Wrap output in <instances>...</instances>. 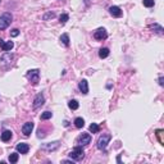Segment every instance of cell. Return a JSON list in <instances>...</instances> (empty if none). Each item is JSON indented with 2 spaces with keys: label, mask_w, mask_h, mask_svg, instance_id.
Wrapping results in <instances>:
<instances>
[{
  "label": "cell",
  "mask_w": 164,
  "mask_h": 164,
  "mask_svg": "<svg viewBox=\"0 0 164 164\" xmlns=\"http://www.w3.org/2000/svg\"><path fill=\"white\" fill-rule=\"evenodd\" d=\"M109 13L113 17H116V18H119V17H122V10H121L119 6H117V5L110 6V8H109Z\"/></svg>",
  "instance_id": "obj_12"
},
{
  "label": "cell",
  "mask_w": 164,
  "mask_h": 164,
  "mask_svg": "<svg viewBox=\"0 0 164 164\" xmlns=\"http://www.w3.org/2000/svg\"><path fill=\"white\" fill-rule=\"evenodd\" d=\"M94 37H95L96 40H99V41H103V40H105L106 37H108V32H106V30L105 28H97L95 32H94Z\"/></svg>",
  "instance_id": "obj_7"
},
{
  "label": "cell",
  "mask_w": 164,
  "mask_h": 164,
  "mask_svg": "<svg viewBox=\"0 0 164 164\" xmlns=\"http://www.w3.org/2000/svg\"><path fill=\"white\" fill-rule=\"evenodd\" d=\"M18 35H19V30L18 28H14V30L10 31V36H12V37H17Z\"/></svg>",
  "instance_id": "obj_27"
},
{
  "label": "cell",
  "mask_w": 164,
  "mask_h": 164,
  "mask_svg": "<svg viewBox=\"0 0 164 164\" xmlns=\"http://www.w3.org/2000/svg\"><path fill=\"white\" fill-rule=\"evenodd\" d=\"M89 130L91 133H97V132L100 131V127H99V124L97 123H91L90 124V127H89Z\"/></svg>",
  "instance_id": "obj_20"
},
{
  "label": "cell",
  "mask_w": 164,
  "mask_h": 164,
  "mask_svg": "<svg viewBox=\"0 0 164 164\" xmlns=\"http://www.w3.org/2000/svg\"><path fill=\"white\" fill-rule=\"evenodd\" d=\"M60 41H62V44L64 45V46H69V36H68V33H63L60 36Z\"/></svg>",
  "instance_id": "obj_19"
},
{
  "label": "cell",
  "mask_w": 164,
  "mask_h": 164,
  "mask_svg": "<svg viewBox=\"0 0 164 164\" xmlns=\"http://www.w3.org/2000/svg\"><path fill=\"white\" fill-rule=\"evenodd\" d=\"M0 48H1L3 51H10L14 48V43L13 41H4L0 39Z\"/></svg>",
  "instance_id": "obj_8"
},
{
  "label": "cell",
  "mask_w": 164,
  "mask_h": 164,
  "mask_svg": "<svg viewBox=\"0 0 164 164\" xmlns=\"http://www.w3.org/2000/svg\"><path fill=\"white\" fill-rule=\"evenodd\" d=\"M59 148V141H54V142H48V144L43 145L44 150H48V151H54Z\"/></svg>",
  "instance_id": "obj_11"
},
{
  "label": "cell",
  "mask_w": 164,
  "mask_h": 164,
  "mask_svg": "<svg viewBox=\"0 0 164 164\" xmlns=\"http://www.w3.org/2000/svg\"><path fill=\"white\" fill-rule=\"evenodd\" d=\"M13 58H14V55H13L12 53H9V51H5V54L1 57V62L6 64V63H10V62H12Z\"/></svg>",
  "instance_id": "obj_16"
},
{
  "label": "cell",
  "mask_w": 164,
  "mask_h": 164,
  "mask_svg": "<svg viewBox=\"0 0 164 164\" xmlns=\"http://www.w3.org/2000/svg\"><path fill=\"white\" fill-rule=\"evenodd\" d=\"M150 28L154 31L155 33H158V35H163V33H164V28H163L162 26H160V24H158V23L151 24V26H150Z\"/></svg>",
  "instance_id": "obj_15"
},
{
  "label": "cell",
  "mask_w": 164,
  "mask_h": 164,
  "mask_svg": "<svg viewBox=\"0 0 164 164\" xmlns=\"http://www.w3.org/2000/svg\"><path fill=\"white\" fill-rule=\"evenodd\" d=\"M78 89H80V91H81L82 94H86L89 92V82L86 81V80H81L78 83Z\"/></svg>",
  "instance_id": "obj_13"
},
{
  "label": "cell",
  "mask_w": 164,
  "mask_h": 164,
  "mask_svg": "<svg viewBox=\"0 0 164 164\" xmlns=\"http://www.w3.org/2000/svg\"><path fill=\"white\" fill-rule=\"evenodd\" d=\"M110 138H111V135H109V133H104L103 136H100L99 140H97V149L105 150L108 144H109V141H110Z\"/></svg>",
  "instance_id": "obj_3"
},
{
  "label": "cell",
  "mask_w": 164,
  "mask_h": 164,
  "mask_svg": "<svg viewBox=\"0 0 164 164\" xmlns=\"http://www.w3.org/2000/svg\"><path fill=\"white\" fill-rule=\"evenodd\" d=\"M55 17V13H48V14L44 16V21H48L49 18H54Z\"/></svg>",
  "instance_id": "obj_28"
},
{
  "label": "cell",
  "mask_w": 164,
  "mask_h": 164,
  "mask_svg": "<svg viewBox=\"0 0 164 164\" xmlns=\"http://www.w3.org/2000/svg\"><path fill=\"white\" fill-rule=\"evenodd\" d=\"M68 19H69V16H68V14H65V13H64V14H62V16H60V18H59V21H60V23H62V24H64Z\"/></svg>",
  "instance_id": "obj_26"
},
{
  "label": "cell",
  "mask_w": 164,
  "mask_h": 164,
  "mask_svg": "<svg viewBox=\"0 0 164 164\" xmlns=\"http://www.w3.org/2000/svg\"><path fill=\"white\" fill-rule=\"evenodd\" d=\"M75 126L77 128H82L83 126H85V121H83V118H81V117L76 118V119H75Z\"/></svg>",
  "instance_id": "obj_21"
},
{
  "label": "cell",
  "mask_w": 164,
  "mask_h": 164,
  "mask_svg": "<svg viewBox=\"0 0 164 164\" xmlns=\"http://www.w3.org/2000/svg\"><path fill=\"white\" fill-rule=\"evenodd\" d=\"M32 130H33V123H32V122H26V123L22 126V133L26 136V137L31 135Z\"/></svg>",
  "instance_id": "obj_9"
},
{
  "label": "cell",
  "mask_w": 164,
  "mask_h": 164,
  "mask_svg": "<svg viewBox=\"0 0 164 164\" xmlns=\"http://www.w3.org/2000/svg\"><path fill=\"white\" fill-rule=\"evenodd\" d=\"M26 77L32 82V85L36 86L37 83H39V80H40V71L39 69H31V71L27 72Z\"/></svg>",
  "instance_id": "obj_4"
},
{
  "label": "cell",
  "mask_w": 164,
  "mask_h": 164,
  "mask_svg": "<svg viewBox=\"0 0 164 164\" xmlns=\"http://www.w3.org/2000/svg\"><path fill=\"white\" fill-rule=\"evenodd\" d=\"M44 103H45L44 95H43V94H37V95L35 96V99H33L32 108H33V109H39V108H41L44 105Z\"/></svg>",
  "instance_id": "obj_6"
},
{
  "label": "cell",
  "mask_w": 164,
  "mask_h": 164,
  "mask_svg": "<svg viewBox=\"0 0 164 164\" xmlns=\"http://www.w3.org/2000/svg\"><path fill=\"white\" fill-rule=\"evenodd\" d=\"M68 106H69V109H72V110H77L80 104H78L77 100H71V102L68 103Z\"/></svg>",
  "instance_id": "obj_22"
},
{
  "label": "cell",
  "mask_w": 164,
  "mask_h": 164,
  "mask_svg": "<svg viewBox=\"0 0 164 164\" xmlns=\"http://www.w3.org/2000/svg\"><path fill=\"white\" fill-rule=\"evenodd\" d=\"M18 159H19V154H18V153H12V154H9L8 160L10 163H17V162H18Z\"/></svg>",
  "instance_id": "obj_18"
},
{
  "label": "cell",
  "mask_w": 164,
  "mask_h": 164,
  "mask_svg": "<svg viewBox=\"0 0 164 164\" xmlns=\"http://www.w3.org/2000/svg\"><path fill=\"white\" fill-rule=\"evenodd\" d=\"M53 117V113H51V111H44L43 114H41V119L43 121H46V119H50V118Z\"/></svg>",
  "instance_id": "obj_24"
},
{
  "label": "cell",
  "mask_w": 164,
  "mask_h": 164,
  "mask_svg": "<svg viewBox=\"0 0 164 164\" xmlns=\"http://www.w3.org/2000/svg\"><path fill=\"white\" fill-rule=\"evenodd\" d=\"M69 156H71L72 160H75V162H80V160H82L83 158H85V151H83L82 146H76L75 149L71 151V154H69Z\"/></svg>",
  "instance_id": "obj_1"
},
{
  "label": "cell",
  "mask_w": 164,
  "mask_h": 164,
  "mask_svg": "<svg viewBox=\"0 0 164 164\" xmlns=\"http://www.w3.org/2000/svg\"><path fill=\"white\" fill-rule=\"evenodd\" d=\"M12 19H13V16L10 13H3L0 16V30L8 28V26L12 23Z\"/></svg>",
  "instance_id": "obj_2"
},
{
  "label": "cell",
  "mask_w": 164,
  "mask_h": 164,
  "mask_svg": "<svg viewBox=\"0 0 164 164\" xmlns=\"http://www.w3.org/2000/svg\"><path fill=\"white\" fill-rule=\"evenodd\" d=\"M12 136H13V133H12V131H9V130H5V131H3V133H1V141H4V142H8L10 138H12Z\"/></svg>",
  "instance_id": "obj_14"
},
{
  "label": "cell",
  "mask_w": 164,
  "mask_h": 164,
  "mask_svg": "<svg viewBox=\"0 0 164 164\" xmlns=\"http://www.w3.org/2000/svg\"><path fill=\"white\" fill-rule=\"evenodd\" d=\"M159 85H160V86L164 85V78H163V76H160V77H159Z\"/></svg>",
  "instance_id": "obj_29"
},
{
  "label": "cell",
  "mask_w": 164,
  "mask_h": 164,
  "mask_svg": "<svg viewBox=\"0 0 164 164\" xmlns=\"http://www.w3.org/2000/svg\"><path fill=\"white\" fill-rule=\"evenodd\" d=\"M91 142V136L89 133H82L77 137V145L78 146H86Z\"/></svg>",
  "instance_id": "obj_5"
},
{
  "label": "cell",
  "mask_w": 164,
  "mask_h": 164,
  "mask_svg": "<svg viewBox=\"0 0 164 164\" xmlns=\"http://www.w3.org/2000/svg\"><path fill=\"white\" fill-rule=\"evenodd\" d=\"M0 3H1V0H0Z\"/></svg>",
  "instance_id": "obj_30"
},
{
  "label": "cell",
  "mask_w": 164,
  "mask_h": 164,
  "mask_svg": "<svg viewBox=\"0 0 164 164\" xmlns=\"http://www.w3.org/2000/svg\"><path fill=\"white\" fill-rule=\"evenodd\" d=\"M163 130H156V137L160 142V145H164V140H163Z\"/></svg>",
  "instance_id": "obj_23"
},
{
  "label": "cell",
  "mask_w": 164,
  "mask_h": 164,
  "mask_svg": "<svg viewBox=\"0 0 164 164\" xmlns=\"http://www.w3.org/2000/svg\"><path fill=\"white\" fill-rule=\"evenodd\" d=\"M142 3H144L145 6H148V8H151V6H154V0H142Z\"/></svg>",
  "instance_id": "obj_25"
},
{
  "label": "cell",
  "mask_w": 164,
  "mask_h": 164,
  "mask_svg": "<svg viewBox=\"0 0 164 164\" xmlns=\"http://www.w3.org/2000/svg\"><path fill=\"white\" fill-rule=\"evenodd\" d=\"M108 55H109V49H108V48H102V49L99 50V57L102 58V59L106 58Z\"/></svg>",
  "instance_id": "obj_17"
},
{
  "label": "cell",
  "mask_w": 164,
  "mask_h": 164,
  "mask_svg": "<svg viewBox=\"0 0 164 164\" xmlns=\"http://www.w3.org/2000/svg\"><path fill=\"white\" fill-rule=\"evenodd\" d=\"M16 149L18 153H21V154H27L30 150V145L26 144V142H19V144L16 146Z\"/></svg>",
  "instance_id": "obj_10"
}]
</instances>
